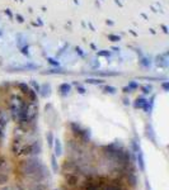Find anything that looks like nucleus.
<instances>
[{
  "mask_svg": "<svg viewBox=\"0 0 169 190\" xmlns=\"http://www.w3.org/2000/svg\"><path fill=\"white\" fill-rule=\"evenodd\" d=\"M42 165V161L38 159V156H29L27 159L22 160L18 163V167L17 170L19 171V174H22L23 176H29L35 172L39 166Z\"/></svg>",
  "mask_w": 169,
  "mask_h": 190,
  "instance_id": "1",
  "label": "nucleus"
},
{
  "mask_svg": "<svg viewBox=\"0 0 169 190\" xmlns=\"http://www.w3.org/2000/svg\"><path fill=\"white\" fill-rule=\"evenodd\" d=\"M136 161H137V166H139V170L140 171H145L146 169V165H145V159H144V153L141 150L136 151Z\"/></svg>",
  "mask_w": 169,
  "mask_h": 190,
  "instance_id": "2",
  "label": "nucleus"
},
{
  "mask_svg": "<svg viewBox=\"0 0 169 190\" xmlns=\"http://www.w3.org/2000/svg\"><path fill=\"white\" fill-rule=\"evenodd\" d=\"M28 190H48V185L45 184V181H41V183H31L28 185Z\"/></svg>",
  "mask_w": 169,
  "mask_h": 190,
  "instance_id": "3",
  "label": "nucleus"
},
{
  "mask_svg": "<svg viewBox=\"0 0 169 190\" xmlns=\"http://www.w3.org/2000/svg\"><path fill=\"white\" fill-rule=\"evenodd\" d=\"M126 179H127V184L131 186V188H136L137 184H139V179L135 174H127L126 175Z\"/></svg>",
  "mask_w": 169,
  "mask_h": 190,
  "instance_id": "4",
  "label": "nucleus"
},
{
  "mask_svg": "<svg viewBox=\"0 0 169 190\" xmlns=\"http://www.w3.org/2000/svg\"><path fill=\"white\" fill-rule=\"evenodd\" d=\"M61 155H62V144L58 140H56L55 141V156L60 157Z\"/></svg>",
  "mask_w": 169,
  "mask_h": 190,
  "instance_id": "5",
  "label": "nucleus"
},
{
  "mask_svg": "<svg viewBox=\"0 0 169 190\" xmlns=\"http://www.w3.org/2000/svg\"><path fill=\"white\" fill-rule=\"evenodd\" d=\"M51 167H52L54 172H58V170H60V166H58V163H57V157L55 155L51 156Z\"/></svg>",
  "mask_w": 169,
  "mask_h": 190,
  "instance_id": "6",
  "label": "nucleus"
},
{
  "mask_svg": "<svg viewBox=\"0 0 169 190\" xmlns=\"http://www.w3.org/2000/svg\"><path fill=\"white\" fill-rule=\"evenodd\" d=\"M8 181H9V176H8L6 174H4V172L0 171V186L6 185Z\"/></svg>",
  "mask_w": 169,
  "mask_h": 190,
  "instance_id": "7",
  "label": "nucleus"
},
{
  "mask_svg": "<svg viewBox=\"0 0 169 190\" xmlns=\"http://www.w3.org/2000/svg\"><path fill=\"white\" fill-rule=\"evenodd\" d=\"M52 141H54V137H52V134H51V133H48V134H47V142H48V144H50V146H52V143H54Z\"/></svg>",
  "mask_w": 169,
  "mask_h": 190,
  "instance_id": "8",
  "label": "nucleus"
},
{
  "mask_svg": "<svg viewBox=\"0 0 169 190\" xmlns=\"http://www.w3.org/2000/svg\"><path fill=\"white\" fill-rule=\"evenodd\" d=\"M0 190H13V189H12V188H9V186H5V185H4L2 189H0Z\"/></svg>",
  "mask_w": 169,
  "mask_h": 190,
  "instance_id": "9",
  "label": "nucleus"
}]
</instances>
